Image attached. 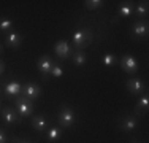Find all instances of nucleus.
<instances>
[{
    "label": "nucleus",
    "mask_w": 149,
    "mask_h": 143,
    "mask_svg": "<svg viewBox=\"0 0 149 143\" xmlns=\"http://www.w3.org/2000/svg\"><path fill=\"white\" fill-rule=\"evenodd\" d=\"M2 49H3V46H2V45H0V53H2Z\"/></svg>",
    "instance_id": "bb28decb"
},
{
    "label": "nucleus",
    "mask_w": 149,
    "mask_h": 143,
    "mask_svg": "<svg viewBox=\"0 0 149 143\" xmlns=\"http://www.w3.org/2000/svg\"><path fill=\"white\" fill-rule=\"evenodd\" d=\"M3 41H5V45L8 46V48L17 49L21 45H22V35H21L19 32H16V30H11V32H8V34L5 35Z\"/></svg>",
    "instance_id": "9b49d317"
},
{
    "label": "nucleus",
    "mask_w": 149,
    "mask_h": 143,
    "mask_svg": "<svg viewBox=\"0 0 149 143\" xmlns=\"http://www.w3.org/2000/svg\"><path fill=\"white\" fill-rule=\"evenodd\" d=\"M32 127L37 132H45L46 129H48V119H46V116L43 113L35 114V116L32 118Z\"/></svg>",
    "instance_id": "4468645a"
},
{
    "label": "nucleus",
    "mask_w": 149,
    "mask_h": 143,
    "mask_svg": "<svg viewBox=\"0 0 149 143\" xmlns=\"http://www.w3.org/2000/svg\"><path fill=\"white\" fill-rule=\"evenodd\" d=\"M116 62H118V59H116V56L111 54V53H105L103 57H102V64H103L105 67H114Z\"/></svg>",
    "instance_id": "aec40b11"
},
{
    "label": "nucleus",
    "mask_w": 149,
    "mask_h": 143,
    "mask_svg": "<svg viewBox=\"0 0 149 143\" xmlns=\"http://www.w3.org/2000/svg\"><path fill=\"white\" fill-rule=\"evenodd\" d=\"M138 126V118L135 114H125L119 119V129L122 132H133Z\"/></svg>",
    "instance_id": "6e6552de"
},
{
    "label": "nucleus",
    "mask_w": 149,
    "mask_h": 143,
    "mask_svg": "<svg viewBox=\"0 0 149 143\" xmlns=\"http://www.w3.org/2000/svg\"><path fill=\"white\" fill-rule=\"evenodd\" d=\"M15 105H16V111L21 118H29L33 113V102L26 99L24 95L15 99Z\"/></svg>",
    "instance_id": "7ed1b4c3"
},
{
    "label": "nucleus",
    "mask_w": 149,
    "mask_h": 143,
    "mask_svg": "<svg viewBox=\"0 0 149 143\" xmlns=\"http://www.w3.org/2000/svg\"><path fill=\"white\" fill-rule=\"evenodd\" d=\"M72 59H73V64L76 67H83L84 64L87 62V56L84 54L83 51H74V53H72Z\"/></svg>",
    "instance_id": "f3484780"
},
{
    "label": "nucleus",
    "mask_w": 149,
    "mask_h": 143,
    "mask_svg": "<svg viewBox=\"0 0 149 143\" xmlns=\"http://www.w3.org/2000/svg\"><path fill=\"white\" fill-rule=\"evenodd\" d=\"M57 123L62 129H70L74 123H76V113H74V110L72 107L63 105L62 108H60V111L57 114Z\"/></svg>",
    "instance_id": "f257e3e1"
},
{
    "label": "nucleus",
    "mask_w": 149,
    "mask_h": 143,
    "mask_svg": "<svg viewBox=\"0 0 149 143\" xmlns=\"http://www.w3.org/2000/svg\"><path fill=\"white\" fill-rule=\"evenodd\" d=\"M103 0H87V2H84V6H86V10H97V8H102L103 6Z\"/></svg>",
    "instance_id": "5701e85b"
},
{
    "label": "nucleus",
    "mask_w": 149,
    "mask_h": 143,
    "mask_svg": "<svg viewBox=\"0 0 149 143\" xmlns=\"http://www.w3.org/2000/svg\"><path fill=\"white\" fill-rule=\"evenodd\" d=\"M120 67H122V70L125 72V73L133 75L138 72V69H140V64H138V60L135 59L132 54H124L120 57Z\"/></svg>",
    "instance_id": "423d86ee"
},
{
    "label": "nucleus",
    "mask_w": 149,
    "mask_h": 143,
    "mask_svg": "<svg viewBox=\"0 0 149 143\" xmlns=\"http://www.w3.org/2000/svg\"><path fill=\"white\" fill-rule=\"evenodd\" d=\"M72 40H73L74 49H76V51H83L84 48H87L92 43V34L87 29H78L73 34Z\"/></svg>",
    "instance_id": "f03ea898"
},
{
    "label": "nucleus",
    "mask_w": 149,
    "mask_h": 143,
    "mask_svg": "<svg viewBox=\"0 0 149 143\" xmlns=\"http://www.w3.org/2000/svg\"><path fill=\"white\" fill-rule=\"evenodd\" d=\"M125 88H127V91H129L132 95H138V97H140L141 94H144V92H148V84H146V81L141 80V78H132V80H127Z\"/></svg>",
    "instance_id": "39448f33"
},
{
    "label": "nucleus",
    "mask_w": 149,
    "mask_h": 143,
    "mask_svg": "<svg viewBox=\"0 0 149 143\" xmlns=\"http://www.w3.org/2000/svg\"><path fill=\"white\" fill-rule=\"evenodd\" d=\"M63 75V67L60 65L59 62H56L54 60V64H52V69H51V75L49 76H52V78H60Z\"/></svg>",
    "instance_id": "4be33fe9"
},
{
    "label": "nucleus",
    "mask_w": 149,
    "mask_h": 143,
    "mask_svg": "<svg viewBox=\"0 0 149 143\" xmlns=\"http://www.w3.org/2000/svg\"><path fill=\"white\" fill-rule=\"evenodd\" d=\"M133 10H135L133 2H122V3H120V6H119V18H129V16H132Z\"/></svg>",
    "instance_id": "dca6fc26"
},
{
    "label": "nucleus",
    "mask_w": 149,
    "mask_h": 143,
    "mask_svg": "<svg viewBox=\"0 0 149 143\" xmlns=\"http://www.w3.org/2000/svg\"><path fill=\"white\" fill-rule=\"evenodd\" d=\"M52 64H54V60H52L48 54H43L40 59L37 60V69H38V72L41 73V76H43L45 80L49 76V75H51Z\"/></svg>",
    "instance_id": "0eeeda50"
},
{
    "label": "nucleus",
    "mask_w": 149,
    "mask_h": 143,
    "mask_svg": "<svg viewBox=\"0 0 149 143\" xmlns=\"http://www.w3.org/2000/svg\"><path fill=\"white\" fill-rule=\"evenodd\" d=\"M148 13H149L148 2H140V3H138V5H136V14L140 16V19H146Z\"/></svg>",
    "instance_id": "a211bd4d"
},
{
    "label": "nucleus",
    "mask_w": 149,
    "mask_h": 143,
    "mask_svg": "<svg viewBox=\"0 0 149 143\" xmlns=\"http://www.w3.org/2000/svg\"><path fill=\"white\" fill-rule=\"evenodd\" d=\"M148 108H149V95H148V92H144V94H141L140 97H138L133 114L136 118H140V116H143V114L148 113Z\"/></svg>",
    "instance_id": "f8f14e48"
},
{
    "label": "nucleus",
    "mask_w": 149,
    "mask_h": 143,
    "mask_svg": "<svg viewBox=\"0 0 149 143\" xmlns=\"http://www.w3.org/2000/svg\"><path fill=\"white\" fill-rule=\"evenodd\" d=\"M21 92H22V95L26 99H29L33 102L35 99H38L41 95V88L35 83H26L22 86V89H21Z\"/></svg>",
    "instance_id": "1a4fd4ad"
},
{
    "label": "nucleus",
    "mask_w": 149,
    "mask_h": 143,
    "mask_svg": "<svg viewBox=\"0 0 149 143\" xmlns=\"http://www.w3.org/2000/svg\"><path fill=\"white\" fill-rule=\"evenodd\" d=\"M6 142H8V137H6L5 130H3V129H0V143H6Z\"/></svg>",
    "instance_id": "b1692460"
},
{
    "label": "nucleus",
    "mask_w": 149,
    "mask_h": 143,
    "mask_svg": "<svg viewBox=\"0 0 149 143\" xmlns=\"http://www.w3.org/2000/svg\"><path fill=\"white\" fill-rule=\"evenodd\" d=\"M21 89H22V86L17 83V81H10V83L5 86V95L6 97H17Z\"/></svg>",
    "instance_id": "2eb2a0df"
},
{
    "label": "nucleus",
    "mask_w": 149,
    "mask_h": 143,
    "mask_svg": "<svg viewBox=\"0 0 149 143\" xmlns=\"http://www.w3.org/2000/svg\"><path fill=\"white\" fill-rule=\"evenodd\" d=\"M54 53L57 54L59 59H68V57L72 56V49H70L68 41H65V40L56 41V45H54Z\"/></svg>",
    "instance_id": "ddd939ff"
},
{
    "label": "nucleus",
    "mask_w": 149,
    "mask_h": 143,
    "mask_svg": "<svg viewBox=\"0 0 149 143\" xmlns=\"http://www.w3.org/2000/svg\"><path fill=\"white\" fill-rule=\"evenodd\" d=\"M13 140H15L16 143H30V142H27V140H19L17 137H13Z\"/></svg>",
    "instance_id": "a878e982"
},
{
    "label": "nucleus",
    "mask_w": 149,
    "mask_h": 143,
    "mask_svg": "<svg viewBox=\"0 0 149 143\" xmlns=\"http://www.w3.org/2000/svg\"><path fill=\"white\" fill-rule=\"evenodd\" d=\"M13 26H15V22H13L10 18H0V30L2 32H11L13 30Z\"/></svg>",
    "instance_id": "6ab92c4d"
},
{
    "label": "nucleus",
    "mask_w": 149,
    "mask_h": 143,
    "mask_svg": "<svg viewBox=\"0 0 149 143\" xmlns=\"http://www.w3.org/2000/svg\"><path fill=\"white\" fill-rule=\"evenodd\" d=\"M0 114H2V119L5 121V124H8V126L21 123V116L17 114L16 110L11 108V107H5V108H2V113Z\"/></svg>",
    "instance_id": "9d476101"
},
{
    "label": "nucleus",
    "mask_w": 149,
    "mask_h": 143,
    "mask_svg": "<svg viewBox=\"0 0 149 143\" xmlns=\"http://www.w3.org/2000/svg\"><path fill=\"white\" fill-rule=\"evenodd\" d=\"M60 137V130L59 127H51L46 130V138H48L49 142H57Z\"/></svg>",
    "instance_id": "412c9836"
},
{
    "label": "nucleus",
    "mask_w": 149,
    "mask_h": 143,
    "mask_svg": "<svg viewBox=\"0 0 149 143\" xmlns=\"http://www.w3.org/2000/svg\"><path fill=\"white\" fill-rule=\"evenodd\" d=\"M3 72H5V62H3V60H0V75H2Z\"/></svg>",
    "instance_id": "393cba45"
},
{
    "label": "nucleus",
    "mask_w": 149,
    "mask_h": 143,
    "mask_svg": "<svg viewBox=\"0 0 149 143\" xmlns=\"http://www.w3.org/2000/svg\"><path fill=\"white\" fill-rule=\"evenodd\" d=\"M132 37L135 40H146L148 38V34H149V26H148V21L146 19H138L133 22L132 29Z\"/></svg>",
    "instance_id": "20e7f679"
}]
</instances>
